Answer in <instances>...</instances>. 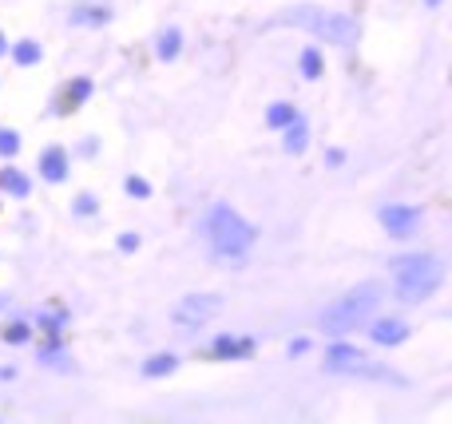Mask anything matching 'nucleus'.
<instances>
[{"label":"nucleus","instance_id":"obj_1","mask_svg":"<svg viewBox=\"0 0 452 424\" xmlns=\"http://www.w3.org/2000/svg\"><path fill=\"white\" fill-rule=\"evenodd\" d=\"M207 238H210V246H214V254L238 258V254H246L254 246L258 230H254L238 210H230L226 203H218V206H210V214H207Z\"/></svg>","mask_w":452,"mask_h":424},{"label":"nucleus","instance_id":"obj_2","mask_svg":"<svg viewBox=\"0 0 452 424\" xmlns=\"http://www.w3.org/2000/svg\"><path fill=\"white\" fill-rule=\"evenodd\" d=\"M393 278H397V298L401 301H424L436 285L444 282V262L436 254L397 258L393 262Z\"/></svg>","mask_w":452,"mask_h":424},{"label":"nucleus","instance_id":"obj_3","mask_svg":"<svg viewBox=\"0 0 452 424\" xmlns=\"http://www.w3.org/2000/svg\"><path fill=\"white\" fill-rule=\"evenodd\" d=\"M377 301H381V285H377V282L357 285V290H349L345 298H338L322 314V330L325 333H349V330H357V325H361V321L377 310Z\"/></svg>","mask_w":452,"mask_h":424},{"label":"nucleus","instance_id":"obj_4","mask_svg":"<svg viewBox=\"0 0 452 424\" xmlns=\"http://www.w3.org/2000/svg\"><path fill=\"white\" fill-rule=\"evenodd\" d=\"M290 24H302V28H309L314 36H322L325 44L333 48H353L357 36H361V28H357L353 16L345 12H318V8H298L294 16H286Z\"/></svg>","mask_w":452,"mask_h":424},{"label":"nucleus","instance_id":"obj_5","mask_svg":"<svg viewBox=\"0 0 452 424\" xmlns=\"http://www.w3.org/2000/svg\"><path fill=\"white\" fill-rule=\"evenodd\" d=\"M325 369L333 373H349V377H373V381H401L397 373H389L381 365H373L361 349H349V345H333L325 353Z\"/></svg>","mask_w":452,"mask_h":424},{"label":"nucleus","instance_id":"obj_6","mask_svg":"<svg viewBox=\"0 0 452 424\" xmlns=\"http://www.w3.org/2000/svg\"><path fill=\"white\" fill-rule=\"evenodd\" d=\"M218 310H223V298H218V294H191V298H183L175 305V325L198 330V325H207L210 317H218Z\"/></svg>","mask_w":452,"mask_h":424},{"label":"nucleus","instance_id":"obj_7","mask_svg":"<svg viewBox=\"0 0 452 424\" xmlns=\"http://www.w3.org/2000/svg\"><path fill=\"white\" fill-rule=\"evenodd\" d=\"M381 222L393 238H409L420 226V210L417 206H385L381 210Z\"/></svg>","mask_w":452,"mask_h":424},{"label":"nucleus","instance_id":"obj_8","mask_svg":"<svg viewBox=\"0 0 452 424\" xmlns=\"http://www.w3.org/2000/svg\"><path fill=\"white\" fill-rule=\"evenodd\" d=\"M210 353H214V357H223V361L250 357V353H254V341H250V337H230V333H223V337H214Z\"/></svg>","mask_w":452,"mask_h":424},{"label":"nucleus","instance_id":"obj_9","mask_svg":"<svg viewBox=\"0 0 452 424\" xmlns=\"http://www.w3.org/2000/svg\"><path fill=\"white\" fill-rule=\"evenodd\" d=\"M369 337L377 341V345H401L404 337H409V325L397 321V317H389V321H377V325H373Z\"/></svg>","mask_w":452,"mask_h":424},{"label":"nucleus","instance_id":"obj_10","mask_svg":"<svg viewBox=\"0 0 452 424\" xmlns=\"http://www.w3.org/2000/svg\"><path fill=\"white\" fill-rule=\"evenodd\" d=\"M40 174L48 179V183H60L68 174V155H64V147H48L44 155H40Z\"/></svg>","mask_w":452,"mask_h":424},{"label":"nucleus","instance_id":"obj_11","mask_svg":"<svg viewBox=\"0 0 452 424\" xmlns=\"http://www.w3.org/2000/svg\"><path fill=\"white\" fill-rule=\"evenodd\" d=\"M0 187L8 190V194H17V199H24V194H28V179H24V174L17 171V167H4V171H0Z\"/></svg>","mask_w":452,"mask_h":424},{"label":"nucleus","instance_id":"obj_12","mask_svg":"<svg viewBox=\"0 0 452 424\" xmlns=\"http://www.w3.org/2000/svg\"><path fill=\"white\" fill-rule=\"evenodd\" d=\"M286 151H306V123H302V115H294L290 123H286Z\"/></svg>","mask_w":452,"mask_h":424},{"label":"nucleus","instance_id":"obj_13","mask_svg":"<svg viewBox=\"0 0 452 424\" xmlns=\"http://www.w3.org/2000/svg\"><path fill=\"white\" fill-rule=\"evenodd\" d=\"M88 95H92V79H76V83H72V88L64 92V108H60V111L80 108V103L88 99Z\"/></svg>","mask_w":452,"mask_h":424},{"label":"nucleus","instance_id":"obj_14","mask_svg":"<svg viewBox=\"0 0 452 424\" xmlns=\"http://www.w3.org/2000/svg\"><path fill=\"white\" fill-rule=\"evenodd\" d=\"M107 8H96V4H83V8H76L72 12V24H107Z\"/></svg>","mask_w":452,"mask_h":424},{"label":"nucleus","instance_id":"obj_15","mask_svg":"<svg viewBox=\"0 0 452 424\" xmlns=\"http://www.w3.org/2000/svg\"><path fill=\"white\" fill-rule=\"evenodd\" d=\"M175 357H171V353H155V357H151V361L143 365V373L147 377H163V373H175Z\"/></svg>","mask_w":452,"mask_h":424},{"label":"nucleus","instance_id":"obj_16","mask_svg":"<svg viewBox=\"0 0 452 424\" xmlns=\"http://www.w3.org/2000/svg\"><path fill=\"white\" fill-rule=\"evenodd\" d=\"M178 40H183L178 28H167L159 36V56H163V60H175V56H178Z\"/></svg>","mask_w":452,"mask_h":424},{"label":"nucleus","instance_id":"obj_17","mask_svg":"<svg viewBox=\"0 0 452 424\" xmlns=\"http://www.w3.org/2000/svg\"><path fill=\"white\" fill-rule=\"evenodd\" d=\"M302 76L306 79L322 76V56H318V48H306V52H302Z\"/></svg>","mask_w":452,"mask_h":424},{"label":"nucleus","instance_id":"obj_18","mask_svg":"<svg viewBox=\"0 0 452 424\" xmlns=\"http://www.w3.org/2000/svg\"><path fill=\"white\" fill-rule=\"evenodd\" d=\"M12 56H17V63H24V68H28V63L40 60V44H32V40H20V44L12 48Z\"/></svg>","mask_w":452,"mask_h":424},{"label":"nucleus","instance_id":"obj_19","mask_svg":"<svg viewBox=\"0 0 452 424\" xmlns=\"http://www.w3.org/2000/svg\"><path fill=\"white\" fill-rule=\"evenodd\" d=\"M294 115H298V111L290 108V103H274V108H270V115H266V119H270V127H286L294 119Z\"/></svg>","mask_w":452,"mask_h":424},{"label":"nucleus","instance_id":"obj_20","mask_svg":"<svg viewBox=\"0 0 452 424\" xmlns=\"http://www.w3.org/2000/svg\"><path fill=\"white\" fill-rule=\"evenodd\" d=\"M20 151V135L17 131H0V155H17Z\"/></svg>","mask_w":452,"mask_h":424},{"label":"nucleus","instance_id":"obj_21","mask_svg":"<svg viewBox=\"0 0 452 424\" xmlns=\"http://www.w3.org/2000/svg\"><path fill=\"white\" fill-rule=\"evenodd\" d=\"M4 341H12V345H20V341H28V325H24V321H12V325L4 330Z\"/></svg>","mask_w":452,"mask_h":424},{"label":"nucleus","instance_id":"obj_22","mask_svg":"<svg viewBox=\"0 0 452 424\" xmlns=\"http://www.w3.org/2000/svg\"><path fill=\"white\" fill-rule=\"evenodd\" d=\"M123 187H127V194H135V199H147V194H151V187H147V179H135V174H131V179L123 183Z\"/></svg>","mask_w":452,"mask_h":424},{"label":"nucleus","instance_id":"obj_23","mask_svg":"<svg viewBox=\"0 0 452 424\" xmlns=\"http://www.w3.org/2000/svg\"><path fill=\"white\" fill-rule=\"evenodd\" d=\"M60 325H64V314H48V317H40V330H48L52 337L60 333Z\"/></svg>","mask_w":452,"mask_h":424},{"label":"nucleus","instance_id":"obj_24","mask_svg":"<svg viewBox=\"0 0 452 424\" xmlns=\"http://www.w3.org/2000/svg\"><path fill=\"white\" fill-rule=\"evenodd\" d=\"M76 210H80V214H92V210H96V199H92V194H80V199H76Z\"/></svg>","mask_w":452,"mask_h":424},{"label":"nucleus","instance_id":"obj_25","mask_svg":"<svg viewBox=\"0 0 452 424\" xmlns=\"http://www.w3.org/2000/svg\"><path fill=\"white\" fill-rule=\"evenodd\" d=\"M139 246V234H123L119 238V250H135Z\"/></svg>","mask_w":452,"mask_h":424},{"label":"nucleus","instance_id":"obj_26","mask_svg":"<svg viewBox=\"0 0 452 424\" xmlns=\"http://www.w3.org/2000/svg\"><path fill=\"white\" fill-rule=\"evenodd\" d=\"M0 52H4V36H0Z\"/></svg>","mask_w":452,"mask_h":424},{"label":"nucleus","instance_id":"obj_27","mask_svg":"<svg viewBox=\"0 0 452 424\" xmlns=\"http://www.w3.org/2000/svg\"><path fill=\"white\" fill-rule=\"evenodd\" d=\"M429 4H440V0H429Z\"/></svg>","mask_w":452,"mask_h":424}]
</instances>
